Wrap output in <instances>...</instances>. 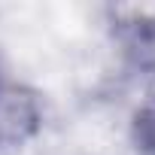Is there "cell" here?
Segmentation results:
<instances>
[{
    "instance_id": "obj_1",
    "label": "cell",
    "mask_w": 155,
    "mask_h": 155,
    "mask_svg": "<svg viewBox=\"0 0 155 155\" xmlns=\"http://www.w3.org/2000/svg\"><path fill=\"white\" fill-rule=\"evenodd\" d=\"M40 110L31 94L15 85H0V146H18L37 131Z\"/></svg>"
},
{
    "instance_id": "obj_2",
    "label": "cell",
    "mask_w": 155,
    "mask_h": 155,
    "mask_svg": "<svg viewBox=\"0 0 155 155\" xmlns=\"http://www.w3.org/2000/svg\"><path fill=\"white\" fill-rule=\"evenodd\" d=\"M122 43L137 67L155 70V18H134L125 28Z\"/></svg>"
},
{
    "instance_id": "obj_3",
    "label": "cell",
    "mask_w": 155,
    "mask_h": 155,
    "mask_svg": "<svg viewBox=\"0 0 155 155\" xmlns=\"http://www.w3.org/2000/svg\"><path fill=\"white\" fill-rule=\"evenodd\" d=\"M137 137H140V143L155 155V104L146 107V110L137 116Z\"/></svg>"
}]
</instances>
